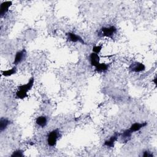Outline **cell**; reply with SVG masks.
<instances>
[{"label": "cell", "instance_id": "cell-9", "mask_svg": "<svg viewBox=\"0 0 157 157\" xmlns=\"http://www.w3.org/2000/svg\"><path fill=\"white\" fill-rule=\"evenodd\" d=\"M12 4V1H4L1 4V7H0V15H1V17L4 16L6 14Z\"/></svg>", "mask_w": 157, "mask_h": 157}, {"label": "cell", "instance_id": "cell-18", "mask_svg": "<svg viewBox=\"0 0 157 157\" xmlns=\"http://www.w3.org/2000/svg\"><path fill=\"white\" fill-rule=\"evenodd\" d=\"M143 156L144 157H153V155L152 153H151L149 151H145L143 153Z\"/></svg>", "mask_w": 157, "mask_h": 157}, {"label": "cell", "instance_id": "cell-10", "mask_svg": "<svg viewBox=\"0 0 157 157\" xmlns=\"http://www.w3.org/2000/svg\"><path fill=\"white\" fill-rule=\"evenodd\" d=\"M90 63L92 67H96L97 65L99 63L100 61V58L98 55V54H95V53H91L90 56Z\"/></svg>", "mask_w": 157, "mask_h": 157}, {"label": "cell", "instance_id": "cell-11", "mask_svg": "<svg viewBox=\"0 0 157 157\" xmlns=\"http://www.w3.org/2000/svg\"><path fill=\"white\" fill-rule=\"evenodd\" d=\"M36 124L41 126V128H44L47 124V119L45 116H40L37 117L36 120Z\"/></svg>", "mask_w": 157, "mask_h": 157}, {"label": "cell", "instance_id": "cell-16", "mask_svg": "<svg viewBox=\"0 0 157 157\" xmlns=\"http://www.w3.org/2000/svg\"><path fill=\"white\" fill-rule=\"evenodd\" d=\"M11 157H23V151L22 150H17L13 152L10 156Z\"/></svg>", "mask_w": 157, "mask_h": 157}, {"label": "cell", "instance_id": "cell-8", "mask_svg": "<svg viewBox=\"0 0 157 157\" xmlns=\"http://www.w3.org/2000/svg\"><path fill=\"white\" fill-rule=\"evenodd\" d=\"M147 125V122H144V123H135L134 124H133L131 127L128 129L129 130V132L130 133H132V134L135 132H138L140 129H141L142 128L145 127Z\"/></svg>", "mask_w": 157, "mask_h": 157}, {"label": "cell", "instance_id": "cell-2", "mask_svg": "<svg viewBox=\"0 0 157 157\" xmlns=\"http://www.w3.org/2000/svg\"><path fill=\"white\" fill-rule=\"evenodd\" d=\"M117 28L114 26H110L109 27H102L98 32V35L100 36H105L112 37V36L117 32Z\"/></svg>", "mask_w": 157, "mask_h": 157}, {"label": "cell", "instance_id": "cell-17", "mask_svg": "<svg viewBox=\"0 0 157 157\" xmlns=\"http://www.w3.org/2000/svg\"><path fill=\"white\" fill-rule=\"evenodd\" d=\"M102 49V46H94L93 47V53H95V54H99L100 52L101 51Z\"/></svg>", "mask_w": 157, "mask_h": 157}, {"label": "cell", "instance_id": "cell-7", "mask_svg": "<svg viewBox=\"0 0 157 157\" xmlns=\"http://www.w3.org/2000/svg\"><path fill=\"white\" fill-rule=\"evenodd\" d=\"M34 83V77H31L29 79L27 84H23V85L19 86L18 87V90H23V91H26V92L28 93L30 90H31L32 87H33Z\"/></svg>", "mask_w": 157, "mask_h": 157}, {"label": "cell", "instance_id": "cell-14", "mask_svg": "<svg viewBox=\"0 0 157 157\" xmlns=\"http://www.w3.org/2000/svg\"><path fill=\"white\" fill-rule=\"evenodd\" d=\"M16 96L17 99H25L27 97H28V93L26 91L22 90H18L16 93Z\"/></svg>", "mask_w": 157, "mask_h": 157}, {"label": "cell", "instance_id": "cell-6", "mask_svg": "<svg viewBox=\"0 0 157 157\" xmlns=\"http://www.w3.org/2000/svg\"><path fill=\"white\" fill-rule=\"evenodd\" d=\"M120 133H115L114 135L113 136H112L110 139L108 141H106L105 142H104V145L110 147V148H112L114 147V144H115V142L118 140V138L120 136Z\"/></svg>", "mask_w": 157, "mask_h": 157}, {"label": "cell", "instance_id": "cell-5", "mask_svg": "<svg viewBox=\"0 0 157 157\" xmlns=\"http://www.w3.org/2000/svg\"><path fill=\"white\" fill-rule=\"evenodd\" d=\"M67 36H68V40L73 42V43H77V42H79L82 43V44H86L85 41H84V39L80 36H78L73 33H67Z\"/></svg>", "mask_w": 157, "mask_h": 157}, {"label": "cell", "instance_id": "cell-19", "mask_svg": "<svg viewBox=\"0 0 157 157\" xmlns=\"http://www.w3.org/2000/svg\"><path fill=\"white\" fill-rule=\"evenodd\" d=\"M156 78L155 77V78H154V80H153V82H154V83H155V85H156Z\"/></svg>", "mask_w": 157, "mask_h": 157}, {"label": "cell", "instance_id": "cell-4", "mask_svg": "<svg viewBox=\"0 0 157 157\" xmlns=\"http://www.w3.org/2000/svg\"><path fill=\"white\" fill-rule=\"evenodd\" d=\"M129 68L132 72L139 73V72L144 71L146 70V67L143 63H139V62H135L131 64Z\"/></svg>", "mask_w": 157, "mask_h": 157}, {"label": "cell", "instance_id": "cell-1", "mask_svg": "<svg viewBox=\"0 0 157 157\" xmlns=\"http://www.w3.org/2000/svg\"><path fill=\"white\" fill-rule=\"evenodd\" d=\"M60 131L58 129H54L47 136L48 145L50 147H54L57 144V142L59 137Z\"/></svg>", "mask_w": 157, "mask_h": 157}, {"label": "cell", "instance_id": "cell-13", "mask_svg": "<svg viewBox=\"0 0 157 157\" xmlns=\"http://www.w3.org/2000/svg\"><path fill=\"white\" fill-rule=\"evenodd\" d=\"M95 68H96V71L98 73L105 72L108 70L109 65L106 63H99Z\"/></svg>", "mask_w": 157, "mask_h": 157}, {"label": "cell", "instance_id": "cell-3", "mask_svg": "<svg viewBox=\"0 0 157 157\" xmlns=\"http://www.w3.org/2000/svg\"><path fill=\"white\" fill-rule=\"evenodd\" d=\"M26 56H27V51H26L25 49L17 52L16 54V57L14 58V61L13 62V64L14 65H17L20 64L23 60L25 59Z\"/></svg>", "mask_w": 157, "mask_h": 157}, {"label": "cell", "instance_id": "cell-12", "mask_svg": "<svg viewBox=\"0 0 157 157\" xmlns=\"http://www.w3.org/2000/svg\"><path fill=\"white\" fill-rule=\"evenodd\" d=\"M10 124V120L7 119H5V118H1V120H0V132H3Z\"/></svg>", "mask_w": 157, "mask_h": 157}, {"label": "cell", "instance_id": "cell-15", "mask_svg": "<svg viewBox=\"0 0 157 157\" xmlns=\"http://www.w3.org/2000/svg\"><path fill=\"white\" fill-rule=\"evenodd\" d=\"M16 72H17V69H16V67H13L12 69L2 71V75L5 77H8L13 74H15Z\"/></svg>", "mask_w": 157, "mask_h": 157}]
</instances>
